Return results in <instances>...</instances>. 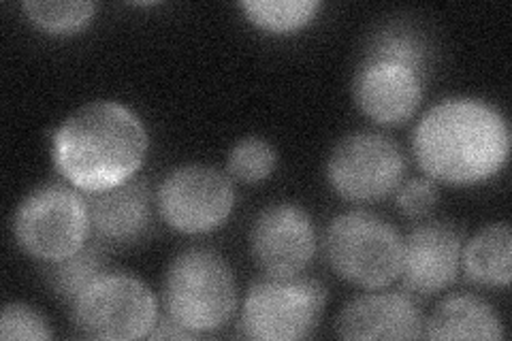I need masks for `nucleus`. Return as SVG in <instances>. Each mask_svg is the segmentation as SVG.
I'll use <instances>...</instances> for the list:
<instances>
[{"label": "nucleus", "mask_w": 512, "mask_h": 341, "mask_svg": "<svg viewBox=\"0 0 512 341\" xmlns=\"http://www.w3.org/2000/svg\"><path fill=\"white\" fill-rule=\"evenodd\" d=\"M107 258L96 243H86L77 254L64 258L60 263H50L45 269V280L52 292L64 303H71L105 273Z\"/></svg>", "instance_id": "nucleus-17"}, {"label": "nucleus", "mask_w": 512, "mask_h": 341, "mask_svg": "<svg viewBox=\"0 0 512 341\" xmlns=\"http://www.w3.org/2000/svg\"><path fill=\"white\" fill-rule=\"evenodd\" d=\"M278 154L274 145L263 137H246L233 145L227 160V171L237 182L259 184L274 175Z\"/></svg>", "instance_id": "nucleus-21"}, {"label": "nucleus", "mask_w": 512, "mask_h": 341, "mask_svg": "<svg viewBox=\"0 0 512 341\" xmlns=\"http://www.w3.org/2000/svg\"><path fill=\"white\" fill-rule=\"evenodd\" d=\"M13 237L37 261L60 263L82 250L92 231L84 192L50 182L28 192L13 214Z\"/></svg>", "instance_id": "nucleus-4"}, {"label": "nucleus", "mask_w": 512, "mask_h": 341, "mask_svg": "<svg viewBox=\"0 0 512 341\" xmlns=\"http://www.w3.org/2000/svg\"><path fill=\"white\" fill-rule=\"evenodd\" d=\"M192 337H197V335L188 331V329H184L182 324H178L167 314L163 318L158 316L154 329L148 335V339H192Z\"/></svg>", "instance_id": "nucleus-24"}, {"label": "nucleus", "mask_w": 512, "mask_h": 341, "mask_svg": "<svg viewBox=\"0 0 512 341\" xmlns=\"http://www.w3.org/2000/svg\"><path fill=\"white\" fill-rule=\"evenodd\" d=\"M327 288L312 278H265L250 286L239 314V335L256 341L306 339L318 327Z\"/></svg>", "instance_id": "nucleus-6"}, {"label": "nucleus", "mask_w": 512, "mask_h": 341, "mask_svg": "<svg viewBox=\"0 0 512 341\" xmlns=\"http://www.w3.org/2000/svg\"><path fill=\"white\" fill-rule=\"evenodd\" d=\"M0 339H26L47 341L52 339V329L45 316L28 303H7L0 316Z\"/></svg>", "instance_id": "nucleus-22"}, {"label": "nucleus", "mask_w": 512, "mask_h": 341, "mask_svg": "<svg viewBox=\"0 0 512 341\" xmlns=\"http://www.w3.org/2000/svg\"><path fill=\"white\" fill-rule=\"evenodd\" d=\"M468 280L483 286H508L512 280V233L510 226L489 224L478 231L461 252Z\"/></svg>", "instance_id": "nucleus-16"}, {"label": "nucleus", "mask_w": 512, "mask_h": 341, "mask_svg": "<svg viewBox=\"0 0 512 341\" xmlns=\"http://www.w3.org/2000/svg\"><path fill=\"white\" fill-rule=\"evenodd\" d=\"M165 314L195 335L220 331L237 310V284L227 258L190 248L171 261L163 280Z\"/></svg>", "instance_id": "nucleus-3"}, {"label": "nucleus", "mask_w": 512, "mask_h": 341, "mask_svg": "<svg viewBox=\"0 0 512 341\" xmlns=\"http://www.w3.org/2000/svg\"><path fill=\"white\" fill-rule=\"evenodd\" d=\"M150 139L135 111L116 101H92L73 111L52 137L58 173L84 194L131 182L148 156Z\"/></svg>", "instance_id": "nucleus-2"}, {"label": "nucleus", "mask_w": 512, "mask_h": 341, "mask_svg": "<svg viewBox=\"0 0 512 341\" xmlns=\"http://www.w3.org/2000/svg\"><path fill=\"white\" fill-rule=\"evenodd\" d=\"M423 331L419 305L404 292H367L352 299L335 318V333L342 339H421Z\"/></svg>", "instance_id": "nucleus-13"}, {"label": "nucleus", "mask_w": 512, "mask_h": 341, "mask_svg": "<svg viewBox=\"0 0 512 341\" xmlns=\"http://www.w3.org/2000/svg\"><path fill=\"white\" fill-rule=\"evenodd\" d=\"M242 11L250 24L271 35H288L306 28L320 9L316 0H244Z\"/></svg>", "instance_id": "nucleus-18"}, {"label": "nucleus", "mask_w": 512, "mask_h": 341, "mask_svg": "<svg viewBox=\"0 0 512 341\" xmlns=\"http://www.w3.org/2000/svg\"><path fill=\"white\" fill-rule=\"evenodd\" d=\"M250 254L267 278H295L316 254L312 216L295 203H271L252 222Z\"/></svg>", "instance_id": "nucleus-10"}, {"label": "nucleus", "mask_w": 512, "mask_h": 341, "mask_svg": "<svg viewBox=\"0 0 512 341\" xmlns=\"http://www.w3.org/2000/svg\"><path fill=\"white\" fill-rule=\"evenodd\" d=\"M325 256L342 280L361 288H387L399 280L404 239L372 211L335 216L325 233Z\"/></svg>", "instance_id": "nucleus-5"}, {"label": "nucleus", "mask_w": 512, "mask_h": 341, "mask_svg": "<svg viewBox=\"0 0 512 341\" xmlns=\"http://www.w3.org/2000/svg\"><path fill=\"white\" fill-rule=\"evenodd\" d=\"M92 229L107 241H135L148 231L152 220V192L146 180H137L86 194Z\"/></svg>", "instance_id": "nucleus-14"}, {"label": "nucleus", "mask_w": 512, "mask_h": 341, "mask_svg": "<svg viewBox=\"0 0 512 341\" xmlns=\"http://www.w3.org/2000/svg\"><path fill=\"white\" fill-rule=\"evenodd\" d=\"M461 233L448 222L421 224L404 239L399 280L410 295L434 297L451 286L461 267Z\"/></svg>", "instance_id": "nucleus-11"}, {"label": "nucleus", "mask_w": 512, "mask_h": 341, "mask_svg": "<svg viewBox=\"0 0 512 341\" xmlns=\"http://www.w3.org/2000/svg\"><path fill=\"white\" fill-rule=\"evenodd\" d=\"M406 171L399 145L382 133H350L327 160V180L344 201L367 203L393 194Z\"/></svg>", "instance_id": "nucleus-8"}, {"label": "nucleus", "mask_w": 512, "mask_h": 341, "mask_svg": "<svg viewBox=\"0 0 512 341\" xmlns=\"http://www.w3.org/2000/svg\"><path fill=\"white\" fill-rule=\"evenodd\" d=\"M395 203L406 218H425L438 203V188L431 180H425V177H414V180L397 188Z\"/></svg>", "instance_id": "nucleus-23"}, {"label": "nucleus", "mask_w": 512, "mask_h": 341, "mask_svg": "<svg viewBox=\"0 0 512 341\" xmlns=\"http://www.w3.org/2000/svg\"><path fill=\"white\" fill-rule=\"evenodd\" d=\"M163 220L184 235L212 233L229 220L235 188L229 175L205 165L173 169L156 192Z\"/></svg>", "instance_id": "nucleus-9"}, {"label": "nucleus", "mask_w": 512, "mask_h": 341, "mask_svg": "<svg viewBox=\"0 0 512 341\" xmlns=\"http://www.w3.org/2000/svg\"><path fill=\"white\" fill-rule=\"evenodd\" d=\"M427 339H504L500 314L476 295H451L438 303L425 322Z\"/></svg>", "instance_id": "nucleus-15"}, {"label": "nucleus", "mask_w": 512, "mask_h": 341, "mask_svg": "<svg viewBox=\"0 0 512 341\" xmlns=\"http://www.w3.org/2000/svg\"><path fill=\"white\" fill-rule=\"evenodd\" d=\"M412 152L429 180L472 186L508 162L510 128L502 111L474 96H453L431 107L414 128Z\"/></svg>", "instance_id": "nucleus-1"}, {"label": "nucleus", "mask_w": 512, "mask_h": 341, "mask_svg": "<svg viewBox=\"0 0 512 341\" xmlns=\"http://www.w3.org/2000/svg\"><path fill=\"white\" fill-rule=\"evenodd\" d=\"M365 58L404 64V67L425 77L429 67V45L419 32L404 26H389L374 35Z\"/></svg>", "instance_id": "nucleus-19"}, {"label": "nucleus", "mask_w": 512, "mask_h": 341, "mask_svg": "<svg viewBox=\"0 0 512 341\" xmlns=\"http://www.w3.org/2000/svg\"><path fill=\"white\" fill-rule=\"evenodd\" d=\"M26 18L45 35H73L84 30L92 18L96 5L90 0H69V3H45V0H28L22 5Z\"/></svg>", "instance_id": "nucleus-20"}, {"label": "nucleus", "mask_w": 512, "mask_h": 341, "mask_svg": "<svg viewBox=\"0 0 512 341\" xmlns=\"http://www.w3.org/2000/svg\"><path fill=\"white\" fill-rule=\"evenodd\" d=\"M156 320L154 292L131 273H103L73 301L75 327L90 339H143L150 335Z\"/></svg>", "instance_id": "nucleus-7"}, {"label": "nucleus", "mask_w": 512, "mask_h": 341, "mask_svg": "<svg viewBox=\"0 0 512 341\" xmlns=\"http://www.w3.org/2000/svg\"><path fill=\"white\" fill-rule=\"evenodd\" d=\"M425 77L404 64L363 58L352 79V96L367 118L382 126L406 124L423 101Z\"/></svg>", "instance_id": "nucleus-12"}]
</instances>
